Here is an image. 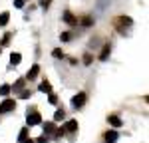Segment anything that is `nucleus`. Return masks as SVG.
<instances>
[{
	"instance_id": "26",
	"label": "nucleus",
	"mask_w": 149,
	"mask_h": 143,
	"mask_svg": "<svg viewBox=\"0 0 149 143\" xmlns=\"http://www.w3.org/2000/svg\"><path fill=\"white\" fill-rule=\"evenodd\" d=\"M56 101H58V97L54 94H50V103H56Z\"/></svg>"
},
{
	"instance_id": "15",
	"label": "nucleus",
	"mask_w": 149,
	"mask_h": 143,
	"mask_svg": "<svg viewBox=\"0 0 149 143\" xmlns=\"http://www.w3.org/2000/svg\"><path fill=\"white\" fill-rule=\"evenodd\" d=\"M10 85H8V83H4V85H2V87H0V95H4V97H6V95L10 94Z\"/></svg>"
},
{
	"instance_id": "28",
	"label": "nucleus",
	"mask_w": 149,
	"mask_h": 143,
	"mask_svg": "<svg viewBox=\"0 0 149 143\" xmlns=\"http://www.w3.org/2000/svg\"><path fill=\"white\" fill-rule=\"evenodd\" d=\"M24 2H26V0H24Z\"/></svg>"
},
{
	"instance_id": "3",
	"label": "nucleus",
	"mask_w": 149,
	"mask_h": 143,
	"mask_svg": "<svg viewBox=\"0 0 149 143\" xmlns=\"http://www.w3.org/2000/svg\"><path fill=\"white\" fill-rule=\"evenodd\" d=\"M40 121H42V117H40L38 111H32V113L28 111V125H38Z\"/></svg>"
},
{
	"instance_id": "16",
	"label": "nucleus",
	"mask_w": 149,
	"mask_h": 143,
	"mask_svg": "<svg viewBox=\"0 0 149 143\" xmlns=\"http://www.w3.org/2000/svg\"><path fill=\"white\" fill-rule=\"evenodd\" d=\"M54 119H56V121H62V119H64V111H62V109H58L56 113H54Z\"/></svg>"
},
{
	"instance_id": "2",
	"label": "nucleus",
	"mask_w": 149,
	"mask_h": 143,
	"mask_svg": "<svg viewBox=\"0 0 149 143\" xmlns=\"http://www.w3.org/2000/svg\"><path fill=\"white\" fill-rule=\"evenodd\" d=\"M14 107H16V101H14V99H8V97H6V99H4V101L0 103V113H10Z\"/></svg>"
},
{
	"instance_id": "23",
	"label": "nucleus",
	"mask_w": 149,
	"mask_h": 143,
	"mask_svg": "<svg viewBox=\"0 0 149 143\" xmlns=\"http://www.w3.org/2000/svg\"><path fill=\"white\" fill-rule=\"evenodd\" d=\"M54 58H64V52L62 50H54Z\"/></svg>"
},
{
	"instance_id": "21",
	"label": "nucleus",
	"mask_w": 149,
	"mask_h": 143,
	"mask_svg": "<svg viewBox=\"0 0 149 143\" xmlns=\"http://www.w3.org/2000/svg\"><path fill=\"white\" fill-rule=\"evenodd\" d=\"M44 129L52 133V131H56V127H54V123H46V125H44Z\"/></svg>"
},
{
	"instance_id": "7",
	"label": "nucleus",
	"mask_w": 149,
	"mask_h": 143,
	"mask_svg": "<svg viewBox=\"0 0 149 143\" xmlns=\"http://www.w3.org/2000/svg\"><path fill=\"white\" fill-rule=\"evenodd\" d=\"M109 54H111V48H109V44H105V46L102 48V54H100V60H102V62H105V60L109 58Z\"/></svg>"
},
{
	"instance_id": "10",
	"label": "nucleus",
	"mask_w": 149,
	"mask_h": 143,
	"mask_svg": "<svg viewBox=\"0 0 149 143\" xmlns=\"http://www.w3.org/2000/svg\"><path fill=\"white\" fill-rule=\"evenodd\" d=\"M107 121H109L113 127H121V119L117 117V115H109V117H107Z\"/></svg>"
},
{
	"instance_id": "27",
	"label": "nucleus",
	"mask_w": 149,
	"mask_h": 143,
	"mask_svg": "<svg viewBox=\"0 0 149 143\" xmlns=\"http://www.w3.org/2000/svg\"><path fill=\"white\" fill-rule=\"evenodd\" d=\"M22 143H34V141H32V139H24Z\"/></svg>"
},
{
	"instance_id": "17",
	"label": "nucleus",
	"mask_w": 149,
	"mask_h": 143,
	"mask_svg": "<svg viewBox=\"0 0 149 143\" xmlns=\"http://www.w3.org/2000/svg\"><path fill=\"white\" fill-rule=\"evenodd\" d=\"M26 135H28V129H26V127H24V129H22V131H20V135H18V141L22 143V141H24V139H26Z\"/></svg>"
},
{
	"instance_id": "12",
	"label": "nucleus",
	"mask_w": 149,
	"mask_h": 143,
	"mask_svg": "<svg viewBox=\"0 0 149 143\" xmlns=\"http://www.w3.org/2000/svg\"><path fill=\"white\" fill-rule=\"evenodd\" d=\"M64 129H66V131H76V129H78V121H76V119H72V121H68Z\"/></svg>"
},
{
	"instance_id": "13",
	"label": "nucleus",
	"mask_w": 149,
	"mask_h": 143,
	"mask_svg": "<svg viewBox=\"0 0 149 143\" xmlns=\"http://www.w3.org/2000/svg\"><path fill=\"white\" fill-rule=\"evenodd\" d=\"M8 20H10V14H8V12H2V14H0V26H6Z\"/></svg>"
},
{
	"instance_id": "1",
	"label": "nucleus",
	"mask_w": 149,
	"mask_h": 143,
	"mask_svg": "<svg viewBox=\"0 0 149 143\" xmlns=\"http://www.w3.org/2000/svg\"><path fill=\"white\" fill-rule=\"evenodd\" d=\"M113 24L121 34H125V28H131V26H133V20H131L129 16H117L113 20Z\"/></svg>"
},
{
	"instance_id": "6",
	"label": "nucleus",
	"mask_w": 149,
	"mask_h": 143,
	"mask_svg": "<svg viewBox=\"0 0 149 143\" xmlns=\"http://www.w3.org/2000/svg\"><path fill=\"white\" fill-rule=\"evenodd\" d=\"M38 74H40V66L34 64V66L30 68V72L26 74V78H28V80H34V78H38Z\"/></svg>"
},
{
	"instance_id": "5",
	"label": "nucleus",
	"mask_w": 149,
	"mask_h": 143,
	"mask_svg": "<svg viewBox=\"0 0 149 143\" xmlns=\"http://www.w3.org/2000/svg\"><path fill=\"white\" fill-rule=\"evenodd\" d=\"M117 137H119L117 131H107L105 137H103V141H105V143H115V141H117Z\"/></svg>"
},
{
	"instance_id": "19",
	"label": "nucleus",
	"mask_w": 149,
	"mask_h": 143,
	"mask_svg": "<svg viewBox=\"0 0 149 143\" xmlns=\"http://www.w3.org/2000/svg\"><path fill=\"white\" fill-rule=\"evenodd\" d=\"M22 85H24V80H18L16 85H14V90H16V92H22Z\"/></svg>"
},
{
	"instance_id": "25",
	"label": "nucleus",
	"mask_w": 149,
	"mask_h": 143,
	"mask_svg": "<svg viewBox=\"0 0 149 143\" xmlns=\"http://www.w3.org/2000/svg\"><path fill=\"white\" fill-rule=\"evenodd\" d=\"M14 4H16V8H22V6H24V0H14Z\"/></svg>"
},
{
	"instance_id": "20",
	"label": "nucleus",
	"mask_w": 149,
	"mask_h": 143,
	"mask_svg": "<svg viewBox=\"0 0 149 143\" xmlns=\"http://www.w3.org/2000/svg\"><path fill=\"white\" fill-rule=\"evenodd\" d=\"M10 38H12V34H4V38H2V46H6V44L10 42Z\"/></svg>"
},
{
	"instance_id": "24",
	"label": "nucleus",
	"mask_w": 149,
	"mask_h": 143,
	"mask_svg": "<svg viewBox=\"0 0 149 143\" xmlns=\"http://www.w3.org/2000/svg\"><path fill=\"white\" fill-rule=\"evenodd\" d=\"M84 64H86V66H90V64H92V56H90V54H86V58H84Z\"/></svg>"
},
{
	"instance_id": "22",
	"label": "nucleus",
	"mask_w": 149,
	"mask_h": 143,
	"mask_svg": "<svg viewBox=\"0 0 149 143\" xmlns=\"http://www.w3.org/2000/svg\"><path fill=\"white\" fill-rule=\"evenodd\" d=\"M20 97H22V99L30 97V92H28V90H22V92H20Z\"/></svg>"
},
{
	"instance_id": "11",
	"label": "nucleus",
	"mask_w": 149,
	"mask_h": 143,
	"mask_svg": "<svg viewBox=\"0 0 149 143\" xmlns=\"http://www.w3.org/2000/svg\"><path fill=\"white\" fill-rule=\"evenodd\" d=\"M20 60H22V56H20L18 52H14V54L10 56V64H12V66H18V64H20Z\"/></svg>"
},
{
	"instance_id": "4",
	"label": "nucleus",
	"mask_w": 149,
	"mask_h": 143,
	"mask_svg": "<svg viewBox=\"0 0 149 143\" xmlns=\"http://www.w3.org/2000/svg\"><path fill=\"white\" fill-rule=\"evenodd\" d=\"M72 103H74V107H81L84 103H86V94H84V92H80L78 95H74Z\"/></svg>"
},
{
	"instance_id": "18",
	"label": "nucleus",
	"mask_w": 149,
	"mask_h": 143,
	"mask_svg": "<svg viewBox=\"0 0 149 143\" xmlns=\"http://www.w3.org/2000/svg\"><path fill=\"white\" fill-rule=\"evenodd\" d=\"M70 38H72V34H70V32H64V34L60 36V40H62V42H70Z\"/></svg>"
},
{
	"instance_id": "9",
	"label": "nucleus",
	"mask_w": 149,
	"mask_h": 143,
	"mask_svg": "<svg viewBox=\"0 0 149 143\" xmlns=\"http://www.w3.org/2000/svg\"><path fill=\"white\" fill-rule=\"evenodd\" d=\"M40 92H44V94H52V85H50V82H44L40 83Z\"/></svg>"
},
{
	"instance_id": "8",
	"label": "nucleus",
	"mask_w": 149,
	"mask_h": 143,
	"mask_svg": "<svg viewBox=\"0 0 149 143\" xmlns=\"http://www.w3.org/2000/svg\"><path fill=\"white\" fill-rule=\"evenodd\" d=\"M64 20H66L68 24H72V26H74V24H78V18H76L72 12H64Z\"/></svg>"
},
{
	"instance_id": "14",
	"label": "nucleus",
	"mask_w": 149,
	"mask_h": 143,
	"mask_svg": "<svg viewBox=\"0 0 149 143\" xmlns=\"http://www.w3.org/2000/svg\"><path fill=\"white\" fill-rule=\"evenodd\" d=\"M92 24H93L92 16H84V18H81V26H86V28H88V26H92Z\"/></svg>"
}]
</instances>
